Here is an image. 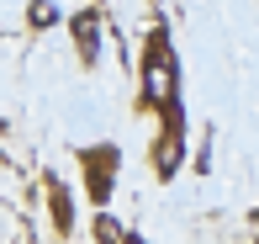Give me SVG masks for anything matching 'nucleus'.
Wrapping results in <instances>:
<instances>
[{
  "mask_svg": "<svg viewBox=\"0 0 259 244\" xmlns=\"http://www.w3.org/2000/svg\"><path fill=\"white\" fill-rule=\"evenodd\" d=\"M191 165V144H185L180 133H154L148 138V170H154V181H175L180 170Z\"/></svg>",
  "mask_w": 259,
  "mask_h": 244,
  "instance_id": "nucleus-4",
  "label": "nucleus"
},
{
  "mask_svg": "<svg viewBox=\"0 0 259 244\" xmlns=\"http://www.w3.org/2000/svg\"><path fill=\"white\" fill-rule=\"evenodd\" d=\"M42 191H48V218H53V234L58 239H74V191H69V181L64 176H53V170H48V176H42Z\"/></svg>",
  "mask_w": 259,
  "mask_h": 244,
  "instance_id": "nucleus-5",
  "label": "nucleus"
},
{
  "mask_svg": "<svg viewBox=\"0 0 259 244\" xmlns=\"http://www.w3.org/2000/svg\"><path fill=\"white\" fill-rule=\"evenodd\" d=\"M64 27H69V38H74V59L85 64V69H96L101 53H106V27H111V11L85 6V11H74V16H64Z\"/></svg>",
  "mask_w": 259,
  "mask_h": 244,
  "instance_id": "nucleus-3",
  "label": "nucleus"
},
{
  "mask_svg": "<svg viewBox=\"0 0 259 244\" xmlns=\"http://www.w3.org/2000/svg\"><path fill=\"white\" fill-rule=\"evenodd\" d=\"M27 27L32 32H53V27H64V11L48 6V0H37V6H27Z\"/></svg>",
  "mask_w": 259,
  "mask_h": 244,
  "instance_id": "nucleus-7",
  "label": "nucleus"
},
{
  "mask_svg": "<svg viewBox=\"0 0 259 244\" xmlns=\"http://www.w3.org/2000/svg\"><path fill=\"white\" fill-rule=\"evenodd\" d=\"M122 244H148V239H143V234H138V228H127V239H122Z\"/></svg>",
  "mask_w": 259,
  "mask_h": 244,
  "instance_id": "nucleus-9",
  "label": "nucleus"
},
{
  "mask_svg": "<svg viewBox=\"0 0 259 244\" xmlns=\"http://www.w3.org/2000/svg\"><path fill=\"white\" fill-rule=\"evenodd\" d=\"M90 239H96V244H122V239H127V223L111 213V207H106V213L90 218Z\"/></svg>",
  "mask_w": 259,
  "mask_h": 244,
  "instance_id": "nucleus-6",
  "label": "nucleus"
},
{
  "mask_svg": "<svg viewBox=\"0 0 259 244\" xmlns=\"http://www.w3.org/2000/svg\"><path fill=\"white\" fill-rule=\"evenodd\" d=\"M191 165L201 170V176H206V170H211V138H201V149H196V154H191Z\"/></svg>",
  "mask_w": 259,
  "mask_h": 244,
  "instance_id": "nucleus-8",
  "label": "nucleus"
},
{
  "mask_svg": "<svg viewBox=\"0 0 259 244\" xmlns=\"http://www.w3.org/2000/svg\"><path fill=\"white\" fill-rule=\"evenodd\" d=\"M133 75H138V112H148V117H154L164 101L180 96V53H175V43H169V21L164 16H154Z\"/></svg>",
  "mask_w": 259,
  "mask_h": 244,
  "instance_id": "nucleus-1",
  "label": "nucleus"
},
{
  "mask_svg": "<svg viewBox=\"0 0 259 244\" xmlns=\"http://www.w3.org/2000/svg\"><path fill=\"white\" fill-rule=\"evenodd\" d=\"M74 165H79V186H85V202L106 213L116 196V176H122V149L111 144V138H101V144H79L74 149Z\"/></svg>",
  "mask_w": 259,
  "mask_h": 244,
  "instance_id": "nucleus-2",
  "label": "nucleus"
},
{
  "mask_svg": "<svg viewBox=\"0 0 259 244\" xmlns=\"http://www.w3.org/2000/svg\"><path fill=\"white\" fill-rule=\"evenodd\" d=\"M6 127H11V122H6V117H0V133H6Z\"/></svg>",
  "mask_w": 259,
  "mask_h": 244,
  "instance_id": "nucleus-10",
  "label": "nucleus"
}]
</instances>
